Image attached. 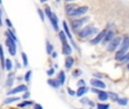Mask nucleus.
<instances>
[{"instance_id":"1","label":"nucleus","mask_w":129,"mask_h":109,"mask_svg":"<svg viewBox=\"0 0 129 109\" xmlns=\"http://www.w3.org/2000/svg\"><path fill=\"white\" fill-rule=\"evenodd\" d=\"M128 49H129V36H126V38L122 40V42H121L119 51L116 54V59L122 60V58L126 56V54H127Z\"/></svg>"},{"instance_id":"2","label":"nucleus","mask_w":129,"mask_h":109,"mask_svg":"<svg viewBox=\"0 0 129 109\" xmlns=\"http://www.w3.org/2000/svg\"><path fill=\"white\" fill-rule=\"evenodd\" d=\"M96 32H98L96 27H94L93 25H88V26L84 27L83 30H80V31L78 32V35L84 39V38H88V36L94 35V34H96Z\"/></svg>"},{"instance_id":"3","label":"nucleus","mask_w":129,"mask_h":109,"mask_svg":"<svg viewBox=\"0 0 129 109\" xmlns=\"http://www.w3.org/2000/svg\"><path fill=\"white\" fill-rule=\"evenodd\" d=\"M88 19H89V17H83V18H78V19H74L73 22H71L73 30H78L79 27H82L86 22H88Z\"/></svg>"},{"instance_id":"4","label":"nucleus","mask_w":129,"mask_h":109,"mask_svg":"<svg viewBox=\"0 0 129 109\" xmlns=\"http://www.w3.org/2000/svg\"><path fill=\"white\" fill-rule=\"evenodd\" d=\"M6 45H7V47H8V49H9V52H10V55L11 56H15L16 55V43H15V41H13L10 38H8L7 36V39H6Z\"/></svg>"},{"instance_id":"5","label":"nucleus","mask_w":129,"mask_h":109,"mask_svg":"<svg viewBox=\"0 0 129 109\" xmlns=\"http://www.w3.org/2000/svg\"><path fill=\"white\" fill-rule=\"evenodd\" d=\"M87 10H88V7H86V6L78 7L77 9H75V10L73 11V13L69 14V16H71V17H78V16H80V15H83V14H85Z\"/></svg>"},{"instance_id":"6","label":"nucleus","mask_w":129,"mask_h":109,"mask_svg":"<svg viewBox=\"0 0 129 109\" xmlns=\"http://www.w3.org/2000/svg\"><path fill=\"white\" fill-rule=\"evenodd\" d=\"M120 42H121L120 38H114L113 40L109 43V46H108V50H109V51H114L118 47H120Z\"/></svg>"},{"instance_id":"7","label":"nucleus","mask_w":129,"mask_h":109,"mask_svg":"<svg viewBox=\"0 0 129 109\" xmlns=\"http://www.w3.org/2000/svg\"><path fill=\"white\" fill-rule=\"evenodd\" d=\"M107 33H108L107 30H103L102 32H100V33H99L98 35H96L95 38H94L93 40L91 41V43H92V45H98V43H100L101 41H102L103 39H104V36L107 35Z\"/></svg>"},{"instance_id":"8","label":"nucleus","mask_w":129,"mask_h":109,"mask_svg":"<svg viewBox=\"0 0 129 109\" xmlns=\"http://www.w3.org/2000/svg\"><path fill=\"white\" fill-rule=\"evenodd\" d=\"M27 91V86L26 85H18L17 88H15V89L10 90V91H8V94H16V93H19V92H25Z\"/></svg>"},{"instance_id":"9","label":"nucleus","mask_w":129,"mask_h":109,"mask_svg":"<svg viewBox=\"0 0 129 109\" xmlns=\"http://www.w3.org/2000/svg\"><path fill=\"white\" fill-rule=\"evenodd\" d=\"M91 84L93 85L94 88H96V89H104L105 88L104 83H103L101 80H98V78H93V80L91 81Z\"/></svg>"},{"instance_id":"10","label":"nucleus","mask_w":129,"mask_h":109,"mask_svg":"<svg viewBox=\"0 0 129 109\" xmlns=\"http://www.w3.org/2000/svg\"><path fill=\"white\" fill-rule=\"evenodd\" d=\"M50 22H51L54 31H58L59 30V27H58V18H57V15L54 13H52L51 15H50Z\"/></svg>"},{"instance_id":"11","label":"nucleus","mask_w":129,"mask_h":109,"mask_svg":"<svg viewBox=\"0 0 129 109\" xmlns=\"http://www.w3.org/2000/svg\"><path fill=\"white\" fill-rule=\"evenodd\" d=\"M114 39V33L113 31H108L107 35L104 36V39H103V43H107V42H111L112 40Z\"/></svg>"},{"instance_id":"12","label":"nucleus","mask_w":129,"mask_h":109,"mask_svg":"<svg viewBox=\"0 0 129 109\" xmlns=\"http://www.w3.org/2000/svg\"><path fill=\"white\" fill-rule=\"evenodd\" d=\"M62 52L64 55H71V48L67 42L63 43V46H62Z\"/></svg>"},{"instance_id":"13","label":"nucleus","mask_w":129,"mask_h":109,"mask_svg":"<svg viewBox=\"0 0 129 109\" xmlns=\"http://www.w3.org/2000/svg\"><path fill=\"white\" fill-rule=\"evenodd\" d=\"M87 91H88V89H87L86 86H80V88H78L77 92H76V96H78V97H82L83 94H85Z\"/></svg>"},{"instance_id":"14","label":"nucleus","mask_w":129,"mask_h":109,"mask_svg":"<svg viewBox=\"0 0 129 109\" xmlns=\"http://www.w3.org/2000/svg\"><path fill=\"white\" fill-rule=\"evenodd\" d=\"M108 98H109V93H107L104 91H100V93H99V100L105 101V100H108Z\"/></svg>"},{"instance_id":"15","label":"nucleus","mask_w":129,"mask_h":109,"mask_svg":"<svg viewBox=\"0 0 129 109\" xmlns=\"http://www.w3.org/2000/svg\"><path fill=\"white\" fill-rule=\"evenodd\" d=\"M74 65V58L70 57V56H68V57L66 58V68H70V67H73Z\"/></svg>"},{"instance_id":"16","label":"nucleus","mask_w":129,"mask_h":109,"mask_svg":"<svg viewBox=\"0 0 129 109\" xmlns=\"http://www.w3.org/2000/svg\"><path fill=\"white\" fill-rule=\"evenodd\" d=\"M48 83H49V85H51V86H53V88H58L59 85H60L59 80H49Z\"/></svg>"},{"instance_id":"17","label":"nucleus","mask_w":129,"mask_h":109,"mask_svg":"<svg viewBox=\"0 0 129 109\" xmlns=\"http://www.w3.org/2000/svg\"><path fill=\"white\" fill-rule=\"evenodd\" d=\"M0 61H1V67L5 68V65H6V61L4 59V51H2V47L0 46Z\"/></svg>"},{"instance_id":"18","label":"nucleus","mask_w":129,"mask_h":109,"mask_svg":"<svg viewBox=\"0 0 129 109\" xmlns=\"http://www.w3.org/2000/svg\"><path fill=\"white\" fill-rule=\"evenodd\" d=\"M78 8V6H76V5H70V6H67L66 7V9H67V13H68V15L70 13H73L75 9H77Z\"/></svg>"},{"instance_id":"19","label":"nucleus","mask_w":129,"mask_h":109,"mask_svg":"<svg viewBox=\"0 0 129 109\" xmlns=\"http://www.w3.org/2000/svg\"><path fill=\"white\" fill-rule=\"evenodd\" d=\"M62 25H63V27H64V32H66L67 36H68V38L71 40V34H70V31H69V27H68V25H67V23H66V22H63V23H62Z\"/></svg>"},{"instance_id":"20","label":"nucleus","mask_w":129,"mask_h":109,"mask_svg":"<svg viewBox=\"0 0 129 109\" xmlns=\"http://www.w3.org/2000/svg\"><path fill=\"white\" fill-rule=\"evenodd\" d=\"M13 82H14V74L10 73L8 76V80H7V86H11V85H13Z\"/></svg>"},{"instance_id":"21","label":"nucleus","mask_w":129,"mask_h":109,"mask_svg":"<svg viewBox=\"0 0 129 109\" xmlns=\"http://www.w3.org/2000/svg\"><path fill=\"white\" fill-rule=\"evenodd\" d=\"M6 36H8V38H10L11 40H13V41H15V42H16V41H17V39H16L15 34H14L13 32L10 31V30H9V31H7V32H6Z\"/></svg>"},{"instance_id":"22","label":"nucleus","mask_w":129,"mask_h":109,"mask_svg":"<svg viewBox=\"0 0 129 109\" xmlns=\"http://www.w3.org/2000/svg\"><path fill=\"white\" fill-rule=\"evenodd\" d=\"M17 100H19V98H16V97H13V98H7L6 100L4 101V103H5V105H7V103H11V102L17 101Z\"/></svg>"},{"instance_id":"23","label":"nucleus","mask_w":129,"mask_h":109,"mask_svg":"<svg viewBox=\"0 0 129 109\" xmlns=\"http://www.w3.org/2000/svg\"><path fill=\"white\" fill-rule=\"evenodd\" d=\"M64 80H66V76H64V73L63 72H60V74H59V82H60V84L62 85L64 83Z\"/></svg>"},{"instance_id":"24","label":"nucleus","mask_w":129,"mask_h":109,"mask_svg":"<svg viewBox=\"0 0 129 109\" xmlns=\"http://www.w3.org/2000/svg\"><path fill=\"white\" fill-rule=\"evenodd\" d=\"M5 69H7V71H10V69H11V60H10V59H7V60H6Z\"/></svg>"},{"instance_id":"25","label":"nucleus","mask_w":129,"mask_h":109,"mask_svg":"<svg viewBox=\"0 0 129 109\" xmlns=\"http://www.w3.org/2000/svg\"><path fill=\"white\" fill-rule=\"evenodd\" d=\"M59 36H60V40H61V42L62 43H66L67 41H66V35H64V32H59Z\"/></svg>"},{"instance_id":"26","label":"nucleus","mask_w":129,"mask_h":109,"mask_svg":"<svg viewBox=\"0 0 129 109\" xmlns=\"http://www.w3.org/2000/svg\"><path fill=\"white\" fill-rule=\"evenodd\" d=\"M47 52L48 54H52V46L49 41H47Z\"/></svg>"},{"instance_id":"27","label":"nucleus","mask_w":129,"mask_h":109,"mask_svg":"<svg viewBox=\"0 0 129 109\" xmlns=\"http://www.w3.org/2000/svg\"><path fill=\"white\" fill-rule=\"evenodd\" d=\"M22 58H23V61H24V65L25 66H27V65H28V60H27V56H26L25 52H23L22 54Z\"/></svg>"},{"instance_id":"28","label":"nucleus","mask_w":129,"mask_h":109,"mask_svg":"<svg viewBox=\"0 0 129 109\" xmlns=\"http://www.w3.org/2000/svg\"><path fill=\"white\" fill-rule=\"evenodd\" d=\"M109 97L112 99V100H117V101L119 100V97H118V94H116V93H112V92H110V93H109Z\"/></svg>"},{"instance_id":"29","label":"nucleus","mask_w":129,"mask_h":109,"mask_svg":"<svg viewBox=\"0 0 129 109\" xmlns=\"http://www.w3.org/2000/svg\"><path fill=\"white\" fill-rule=\"evenodd\" d=\"M118 103H119V105H121V106H126L128 103V100H127V99H119Z\"/></svg>"},{"instance_id":"30","label":"nucleus","mask_w":129,"mask_h":109,"mask_svg":"<svg viewBox=\"0 0 129 109\" xmlns=\"http://www.w3.org/2000/svg\"><path fill=\"white\" fill-rule=\"evenodd\" d=\"M98 109H109V105H104V103H99Z\"/></svg>"},{"instance_id":"31","label":"nucleus","mask_w":129,"mask_h":109,"mask_svg":"<svg viewBox=\"0 0 129 109\" xmlns=\"http://www.w3.org/2000/svg\"><path fill=\"white\" fill-rule=\"evenodd\" d=\"M31 74H32V72L31 71H28L26 73V75H25V81H26V82H28L29 81V77H31Z\"/></svg>"},{"instance_id":"32","label":"nucleus","mask_w":129,"mask_h":109,"mask_svg":"<svg viewBox=\"0 0 129 109\" xmlns=\"http://www.w3.org/2000/svg\"><path fill=\"white\" fill-rule=\"evenodd\" d=\"M32 102H29V101H25V102H22V103H19V107H25V106H28V105H31Z\"/></svg>"},{"instance_id":"33","label":"nucleus","mask_w":129,"mask_h":109,"mask_svg":"<svg viewBox=\"0 0 129 109\" xmlns=\"http://www.w3.org/2000/svg\"><path fill=\"white\" fill-rule=\"evenodd\" d=\"M121 61H129V52L126 54V56L122 58V60H121Z\"/></svg>"},{"instance_id":"34","label":"nucleus","mask_w":129,"mask_h":109,"mask_svg":"<svg viewBox=\"0 0 129 109\" xmlns=\"http://www.w3.org/2000/svg\"><path fill=\"white\" fill-rule=\"evenodd\" d=\"M77 85H78V88H80V86H85V82L83 80H80L79 82L77 83Z\"/></svg>"},{"instance_id":"35","label":"nucleus","mask_w":129,"mask_h":109,"mask_svg":"<svg viewBox=\"0 0 129 109\" xmlns=\"http://www.w3.org/2000/svg\"><path fill=\"white\" fill-rule=\"evenodd\" d=\"M39 15H40L41 16V19H42V20H44V15H43V13H42V10H41V9H39Z\"/></svg>"},{"instance_id":"36","label":"nucleus","mask_w":129,"mask_h":109,"mask_svg":"<svg viewBox=\"0 0 129 109\" xmlns=\"http://www.w3.org/2000/svg\"><path fill=\"white\" fill-rule=\"evenodd\" d=\"M45 13H47V15L48 16H49V17H50V15H51V10H50V8H49V7H47V8H45Z\"/></svg>"},{"instance_id":"37","label":"nucleus","mask_w":129,"mask_h":109,"mask_svg":"<svg viewBox=\"0 0 129 109\" xmlns=\"http://www.w3.org/2000/svg\"><path fill=\"white\" fill-rule=\"evenodd\" d=\"M68 94H70V96H75V94H76V92H74L73 90H71L70 88H69V89H68Z\"/></svg>"},{"instance_id":"38","label":"nucleus","mask_w":129,"mask_h":109,"mask_svg":"<svg viewBox=\"0 0 129 109\" xmlns=\"http://www.w3.org/2000/svg\"><path fill=\"white\" fill-rule=\"evenodd\" d=\"M53 73H54V69H53V68H52V69H49V71H48V75H49V76L53 75Z\"/></svg>"},{"instance_id":"39","label":"nucleus","mask_w":129,"mask_h":109,"mask_svg":"<svg viewBox=\"0 0 129 109\" xmlns=\"http://www.w3.org/2000/svg\"><path fill=\"white\" fill-rule=\"evenodd\" d=\"M34 109H43V108H42V106L41 105H35L34 106Z\"/></svg>"},{"instance_id":"40","label":"nucleus","mask_w":129,"mask_h":109,"mask_svg":"<svg viewBox=\"0 0 129 109\" xmlns=\"http://www.w3.org/2000/svg\"><path fill=\"white\" fill-rule=\"evenodd\" d=\"M94 76H95V77H99V78H101V77H102V75H101V74H98V73H95V74H94Z\"/></svg>"},{"instance_id":"41","label":"nucleus","mask_w":129,"mask_h":109,"mask_svg":"<svg viewBox=\"0 0 129 109\" xmlns=\"http://www.w3.org/2000/svg\"><path fill=\"white\" fill-rule=\"evenodd\" d=\"M80 74H82V72H80V71H76V72H75V76L80 75Z\"/></svg>"},{"instance_id":"42","label":"nucleus","mask_w":129,"mask_h":109,"mask_svg":"<svg viewBox=\"0 0 129 109\" xmlns=\"http://www.w3.org/2000/svg\"><path fill=\"white\" fill-rule=\"evenodd\" d=\"M6 23L8 24V26H9V27H11V23H10V20H9V19H6Z\"/></svg>"},{"instance_id":"43","label":"nucleus","mask_w":129,"mask_h":109,"mask_svg":"<svg viewBox=\"0 0 129 109\" xmlns=\"http://www.w3.org/2000/svg\"><path fill=\"white\" fill-rule=\"evenodd\" d=\"M28 97H29V93H28V92H26V93L24 94V99H27Z\"/></svg>"},{"instance_id":"44","label":"nucleus","mask_w":129,"mask_h":109,"mask_svg":"<svg viewBox=\"0 0 129 109\" xmlns=\"http://www.w3.org/2000/svg\"><path fill=\"white\" fill-rule=\"evenodd\" d=\"M52 57H53V58L57 57V54H56V52H53V54H52Z\"/></svg>"},{"instance_id":"45","label":"nucleus","mask_w":129,"mask_h":109,"mask_svg":"<svg viewBox=\"0 0 129 109\" xmlns=\"http://www.w3.org/2000/svg\"><path fill=\"white\" fill-rule=\"evenodd\" d=\"M0 25H1V11H0Z\"/></svg>"},{"instance_id":"46","label":"nucleus","mask_w":129,"mask_h":109,"mask_svg":"<svg viewBox=\"0 0 129 109\" xmlns=\"http://www.w3.org/2000/svg\"><path fill=\"white\" fill-rule=\"evenodd\" d=\"M45 1H47V0H41V2H45Z\"/></svg>"},{"instance_id":"47","label":"nucleus","mask_w":129,"mask_h":109,"mask_svg":"<svg viewBox=\"0 0 129 109\" xmlns=\"http://www.w3.org/2000/svg\"><path fill=\"white\" fill-rule=\"evenodd\" d=\"M66 1H73V0H66Z\"/></svg>"},{"instance_id":"48","label":"nucleus","mask_w":129,"mask_h":109,"mask_svg":"<svg viewBox=\"0 0 129 109\" xmlns=\"http://www.w3.org/2000/svg\"><path fill=\"white\" fill-rule=\"evenodd\" d=\"M56 1H58V2H59V1H60V0H56Z\"/></svg>"},{"instance_id":"49","label":"nucleus","mask_w":129,"mask_h":109,"mask_svg":"<svg viewBox=\"0 0 129 109\" xmlns=\"http://www.w3.org/2000/svg\"><path fill=\"white\" fill-rule=\"evenodd\" d=\"M0 4H1V0H0Z\"/></svg>"}]
</instances>
